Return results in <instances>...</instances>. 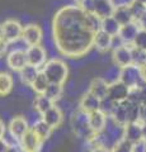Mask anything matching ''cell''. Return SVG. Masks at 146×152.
I'll return each mask as SVG.
<instances>
[{
	"label": "cell",
	"mask_w": 146,
	"mask_h": 152,
	"mask_svg": "<svg viewBox=\"0 0 146 152\" xmlns=\"http://www.w3.org/2000/svg\"><path fill=\"white\" fill-rule=\"evenodd\" d=\"M139 102L141 105H146V84L141 85L139 91Z\"/></svg>",
	"instance_id": "8d00e7d4"
},
{
	"label": "cell",
	"mask_w": 146,
	"mask_h": 152,
	"mask_svg": "<svg viewBox=\"0 0 146 152\" xmlns=\"http://www.w3.org/2000/svg\"><path fill=\"white\" fill-rule=\"evenodd\" d=\"M113 17L116 18V20L118 22L121 26H125V24H127V23L135 22L130 8H117V9H114Z\"/></svg>",
	"instance_id": "484cf974"
},
{
	"label": "cell",
	"mask_w": 146,
	"mask_h": 152,
	"mask_svg": "<svg viewBox=\"0 0 146 152\" xmlns=\"http://www.w3.org/2000/svg\"><path fill=\"white\" fill-rule=\"evenodd\" d=\"M22 152H26V151H22Z\"/></svg>",
	"instance_id": "7dc6e473"
},
{
	"label": "cell",
	"mask_w": 146,
	"mask_h": 152,
	"mask_svg": "<svg viewBox=\"0 0 146 152\" xmlns=\"http://www.w3.org/2000/svg\"><path fill=\"white\" fill-rule=\"evenodd\" d=\"M112 60L114 66H117L118 69L134 65L132 45H122L117 48L112 50Z\"/></svg>",
	"instance_id": "5b68a950"
},
{
	"label": "cell",
	"mask_w": 146,
	"mask_h": 152,
	"mask_svg": "<svg viewBox=\"0 0 146 152\" xmlns=\"http://www.w3.org/2000/svg\"><path fill=\"white\" fill-rule=\"evenodd\" d=\"M136 23L139 24L140 29H145V31H146V12L142 14V15H141V18H140Z\"/></svg>",
	"instance_id": "60d3db41"
},
{
	"label": "cell",
	"mask_w": 146,
	"mask_h": 152,
	"mask_svg": "<svg viewBox=\"0 0 146 152\" xmlns=\"http://www.w3.org/2000/svg\"><path fill=\"white\" fill-rule=\"evenodd\" d=\"M31 129L36 133V136L38 137L42 142H46L47 140L50 138V136L52 134L54 128H51L45 121H42L40 118L38 121L33 123V126L31 127Z\"/></svg>",
	"instance_id": "ffe728a7"
},
{
	"label": "cell",
	"mask_w": 146,
	"mask_h": 152,
	"mask_svg": "<svg viewBox=\"0 0 146 152\" xmlns=\"http://www.w3.org/2000/svg\"><path fill=\"white\" fill-rule=\"evenodd\" d=\"M114 9L117 8H130L136 0H109Z\"/></svg>",
	"instance_id": "d6a6232c"
},
{
	"label": "cell",
	"mask_w": 146,
	"mask_h": 152,
	"mask_svg": "<svg viewBox=\"0 0 146 152\" xmlns=\"http://www.w3.org/2000/svg\"><path fill=\"white\" fill-rule=\"evenodd\" d=\"M118 80H121L128 88H135V86L144 85L142 80H141V76H140L139 66H136V65H130V66H126V67L120 69Z\"/></svg>",
	"instance_id": "8992f818"
},
{
	"label": "cell",
	"mask_w": 146,
	"mask_h": 152,
	"mask_svg": "<svg viewBox=\"0 0 146 152\" xmlns=\"http://www.w3.org/2000/svg\"><path fill=\"white\" fill-rule=\"evenodd\" d=\"M88 119H89V127H90V129L98 134V133L103 132L107 128L109 118L102 110H95V112L88 114Z\"/></svg>",
	"instance_id": "9a60e30c"
},
{
	"label": "cell",
	"mask_w": 146,
	"mask_h": 152,
	"mask_svg": "<svg viewBox=\"0 0 146 152\" xmlns=\"http://www.w3.org/2000/svg\"><path fill=\"white\" fill-rule=\"evenodd\" d=\"M140 31V27L136 22H131V23H127L125 26H121V29L118 36L121 37V39L123 41V43L126 45H132V42L135 39L137 32Z\"/></svg>",
	"instance_id": "ac0fdd59"
},
{
	"label": "cell",
	"mask_w": 146,
	"mask_h": 152,
	"mask_svg": "<svg viewBox=\"0 0 146 152\" xmlns=\"http://www.w3.org/2000/svg\"><path fill=\"white\" fill-rule=\"evenodd\" d=\"M109 150L111 152H134V143L122 137L112 145Z\"/></svg>",
	"instance_id": "83f0119b"
},
{
	"label": "cell",
	"mask_w": 146,
	"mask_h": 152,
	"mask_svg": "<svg viewBox=\"0 0 146 152\" xmlns=\"http://www.w3.org/2000/svg\"><path fill=\"white\" fill-rule=\"evenodd\" d=\"M7 65L8 67L19 72V71L26 67L28 65L27 62V55H26V50H13L7 55Z\"/></svg>",
	"instance_id": "30bf717a"
},
{
	"label": "cell",
	"mask_w": 146,
	"mask_h": 152,
	"mask_svg": "<svg viewBox=\"0 0 146 152\" xmlns=\"http://www.w3.org/2000/svg\"><path fill=\"white\" fill-rule=\"evenodd\" d=\"M128 91H130V88L126 86L121 80H114V81L109 83L107 96L113 102L120 103L128 98Z\"/></svg>",
	"instance_id": "8fae6325"
},
{
	"label": "cell",
	"mask_w": 146,
	"mask_h": 152,
	"mask_svg": "<svg viewBox=\"0 0 146 152\" xmlns=\"http://www.w3.org/2000/svg\"><path fill=\"white\" fill-rule=\"evenodd\" d=\"M113 12H114V7L111 4L109 0H95L94 14L99 19H104L107 17L113 15Z\"/></svg>",
	"instance_id": "44dd1931"
},
{
	"label": "cell",
	"mask_w": 146,
	"mask_h": 152,
	"mask_svg": "<svg viewBox=\"0 0 146 152\" xmlns=\"http://www.w3.org/2000/svg\"><path fill=\"white\" fill-rule=\"evenodd\" d=\"M130 9H131V13H132L134 20L137 22L139 19L141 18V15H142V14L146 12V5H144L142 3H140L139 0H136L132 5L130 7Z\"/></svg>",
	"instance_id": "4dcf8cb0"
},
{
	"label": "cell",
	"mask_w": 146,
	"mask_h": 152,
	"mask_svg": "<svg viewBox=\"0 0 146 152\" xmlns=\"http://www.w3.org/2000/svg\"><path fill=\"white\" fill-rule=\"evenodd\" d=\"M42 39H43V31L38 24L34 23H29L23 27V34H22V41L29 47V46H36L41 45Z\"/></svg>",
	"instance_id": "ba28073f"
},
{
	"label": "cell",
	"mask_w": 146,
	"mask_h": 152,
	"mask_svg": "<svg viewBox=\"0 0 146 152\" xmlns=\"http://www.w3.org/2000/svg\"><path fill=\"white\" fill-rule=\"evenodd\" d=\"M48 85H50V81L47 80L46 75L42 72V71H40V74L37 75V77L34 79V81L32 83L31 88H32V90H33L36 94H45L47 88H48Z\"/></svg>",
	"instance_id": "4316f807"
},
{
	"label": "cell",
	"mask_w": 146,
	"mask_h": 152,
	"mask_svg": "<svg viewBox=\"0 0 146 152\" xmlns=\"http://www.w3.org/2000/svg\"><path fill=\"white\" fill-rule=\"evenodd\" d=\"M90 152H111V150L104 145H95L90 148Z\"/></svg>",
	"instance_id": "f35d334b"
},
{
	"label": "cell",
	"mask_w": 146,
	"mask_h": 152,
	"mask_svg": "<svg viewBox=\"0 0 146 152\" xmlns=\"http://www.w3.org/2000/svg\"><path fill=\"white\" fill-rule=\"evenodd\" d=\"M14 88V79L13 76L5 72V71H1L0 72V96H7L12 93V90Z\"/></svg>",
	"instance_id": "d4e9b609"
},
{
	"label": "cell",
	"mask_w": 146,
	"mask_h": 152,
	"mask_svg": "<svg viewBox=\"0 0 146 152\" xmlns=\"http://www.w3.org/2000/svg\"><path fill=\"white\" fill-rule=\"evenodd\" d=\"M132 58H134V65L139 66V65L142 64L144 61H146V52L135 48L132 46Z\"/></svg>",
	"instance_id": "1f68e13d"
},
{
	"label": "cell",
	"mask_w": 146,
	"mask_h": 152,
	"mask_svg": "<svg viewBox=\"0 0 146 152\" xmlns=\"http://www.w3.org/2000/svg\"><path fill=\"white\" fill-rule=\"evenodd\" d=\"M139 71H140V76L142 83L146 84V61H144L141 65H139Z\"/></svg>",
	"instance_id": "74e56055"
},
{
	"label": "cell",
	"mask_w": 146,
	"mask_h": 152,
	"mask_svg": "<svg viewBox=\"0 0 146 152\" xmlns=\"http://www.w3.org/2000/svg\"><path fill=\"white\" fill-rule=\"evenodd\" d=\"M0 33L9 43H14V42L22 39L23 26L17 19H7L0 24Z\"/></svg>",
	"instance_id": "277c9868"
},
{
	"label": "cell",
	"mask_w": 146,
	"mask_h": 152,
	"mask_svg": "<svg viewBox=\"0 0 146 152\" xmlns=\"http://www.w3.org/2000/svg\"><path fill=\"white\" fill-rule=\"evenodd\" d=\"M7 134V128H5V123L3 122V119L0 118V138H4Z\"/></svg>",
	"instance_id": "b9f144b4"
},
{
	"label": "cell",
	"mask_w": 146,
	"mask_h": 152,
	"mask_svg": "<svg viewBox=\"0 0 146 152\" xmlns=\"http://www.w3.org/2000/svg\"><path fill=\"white\" fill-rule=\"evenodd\" d=\"M134 152H146V138H141L134 143Z\"/></svg>",
	"instance_id": "d590c367"
},
{
	"label": "cell",
	"mask_w": 146,
	"mask_h": 152,
	"mask_svg": "<svg viewBox=\"0 0 146 152\" xmlns=\"http://www.w3.org/2000/svg\"><path fill=\"white\" fill-rule=\"evenodd\" d=\"M41 119L45 121L51 128L56 129V128H59L61 124H62V122H64V113L55 104L54 107H51L48 110H46L43 114H42Z\"/></svg>",
	"instance_id": "2e32d148"
},
{
	"label": "cell",
	"mask_w": 146,
	"mask_h": 152,
	"mask_svg": "<svg viewBox=\"0 0 146 152\" xmlns=\"http://www.w3.org/2000/svg\"><path fill=\"white\" fill-rule=\"evenodd\" d=\"M140 118L144 122H146V105H141V110H140Z\"/></svg>",
	"instance_id": "7bdbcfd3"
},
{
	"label": "cell",
	"mask_w": 146,
	"mask_h": 152,
	"mask_svg": "<svg viewBox=\"0 0 146 152\" xmlns=\"http://www.w3.org/2000/svg\"><path fill=\"white\" fill-rule=\"evenodd\" d=\"M62 93H64V85H57V84H50L48 88L46 90V95L48 96L52 102H57L62 96Z\"/></svg>",
	"instance_id": "f1b7e54d"
},
{
	"label": "cell",
	"mask_w": 146,
	"mask_h": 152,
	"mask_svg": "<svg viewBox=\"0 0 146 152\" xmlns=\"http://www.w3.org/2000/svg\"><path fill=\"white\" fill-rule=\"evenodd\" d=\"M42 143H43V142L36 136V133L32 131L31 128L19 140V145L22 147V150L26 152H40Z\"/></svg>",
	"instance_id": "7c38bea8"
},
{
	"label": "cell",
	"mask_w": 146,
	"mask_h": 152,
	"mask_svg": "<svg viewBox=\"0 0 146 152\" xmlns=\"http://www.w3.org/2000/svg\"><path fill=\"white\" fill-rule=\"evenodd\" d=\"M8 47H9V42L4 38L1 33H0V57L5 56V53L8 52Z\"/></svg>",
	"instance_id": "e575fe53"
},
{
	"label": "cell",
	"mask_w": 146,
	"mask_h": 152,
	"mask_svg": "<svg viewBox=\"0 0 146 152\" xmlns=\"http://www.w3.org/2000/svg\"><path fill=\"white\" fill-rule=\"evenodd\" d=\"M40 69L34 67L32 65H27L26 67H23L19 71V77H21V81L26 85V86H31L32 83L34 81V79L37 77V75L40 74Z\"/></svg>",
	"instance_id": "603a6c76"
},
{
	"label": "cell",
	"mask_w": 146,
	"mask_h": 152,
	"mask_svg": "<svg viewBox=\"0 0 146 152\" xmlns=\"http://www.w3.org/2000/svg\"><path fill=\"white\" fill-rule=\"evenodd\" d=\"M71 127L74 133L80 138H84L85 141L92 140L97 133H94L90 127H89V119H88V113L78 109V112L73 114L71 118Z\"/></svg>",
	"instance_id": "3957f363"
},
{
	"label": "cell",
	"mask_w": 146,
	"mask_h": 152,
	"mask_svg": "<svg viewBox=\"0 0 146 152\" xmlns=\"http://www.w3.org/2000/svg\"><path fill=\"white\" fill-rule=\"evenodd\" d=\"M132 46L135 48L146 52V31L145 29H140L137 32V34H136L135 39L132 42Z\"/></svg>",
	"instance_id": "f546056e"
},
{
	"label": "cell",
	"mask_w": 146,
	"mask_h": 152,
	"mask_svg": "<svg viewBox=\"0 0 146 152\" xmlns=\"http://www.w3.org/2000/svg\"><path fill=\"white\" fill-rule=\"evenodd\" d=\"M142 133H144V138H146V122L142 121Z\"/></svg>",
	"instance_id": "ee69618b"
},
{
	"label": "cell",
	"mask_w": 146,
	"mask_h": 152,
	"mask_svg": "<svg viewBox=\"0 0 146 152\" xmlns=\"http://www.w3.org/2000/svg\"><path fill=\"white\" fill-rule=\"evenodd\" d=\"M8 148H9L8 140H5V137H4V138H0V152H7Z\"/></svg>",
	"instance_id": "ab89813d"
},
{
	"label": "cell",
	"mask_w": 146,
	"mask_h": 152,
	"mask_svg": "<svg viewBox=\"0 0 146 152\" xmlns=\"http://www.w3.org/2000/svg\"><path fill=\"white\" fill-rule=\"evenodd\" d=\"M55 104L56 103L51 100L46 94H37V96L33 100V107H34L36 112L38 113L40 115H42L46 110H48L51 107H54Z\"/></svg>",
	"instance_id": "7402d4cb"
},
{
	"label": "cell",
	"mask_w": 146,
	"mask_h": 152,
	"mask_svg": "<svg viewBox=\"0 0 146 152\" xmlns=\"http://www.w3.org/2000/svg\"><path fill=\"white\" fill-rule=\"evenodd\" d=\"M29 128L31 127H29V124H28V121L24 117L17 115L10 121V123H9L8 133H9V136H10L12 138L19 141L22 137L28 132Z\"/></svg>",
	"instance_id": "9c48e42d"
},
{
	"label": "cell",
	"mask_w": 146,
	"mask_h": 152,
	"mask_svg": "<svg viewBox=\"0 0 146 152\" xmlns=\"http://www.w3.org/2000/svg\"><path fill=\"white\" fill-rule=\"evenodd\" d=\"M123 137L126 140H128L130 142L140 141L141 138H144V133H142V119H137L136 122H130L126 126H123Z\"/></svg>",
	"instance_id": "5bb4252c"
},
{
	"label": "cell",
	"mask_w": 146,
	"mask_h": 152,
	"mask_svg": "<svg viewBox=\"0 0 146 152\" xmlns=\"http://www.w3.org/2000/svg\"><path fill=\"white\" fill-rule=\"evenodd\" d=\"M101 29L107 32L108 34H111L112 37H114L120 33L121 24L116 20L114 17L111 15V17H107L104 19H101Z\"/></svg>",
	"instance_id": "cb8c5ba5"
},
{
	"label": "cell",
	"mask_w": 146,
	"mask_h": 152,
	"mask_svg": "<svg viewBox=\"0 0 146 152\" xmlns=\"http://www.w3.org/2000/svg\"><path fill=\"white\" fill-rule=\"evenodd\" d=\"M101 19L95 14L84 12L76 4L61 7L52 18V39L61 55L80 58L93 48L95 32Z\"/></svg>",
	"instance_id": "6da1fadb"
},
{
	"label": "cell",
	"mask_w": 146,
	"mask_h": 152,
	"mask_svg": "<svg viewBox=\"0 0 146 152\" xmlns=\"http://www.w3.org/2000/svg\"><path fill=\"white\" fill-rule=\"evenodd\" d=\"M112 41L113 37L99 28L94 34L93 47L101 53H106L108 51H112Z\"/></svg>",
	"instance_id": "4fadbf2b"
},
{
	"label": "cell",
	"mask_w": 146,
	"mask_h": 152,
	"mask_svg": "<svg viewBox=\"0 0 146 152\" xmlns=\"http://www.w3.org/2000/svg\"><path fill=\"white\" fill-rule=\"evenodd\" d=\"M27 55V62L28 65H32L37 69H42L47 62V51L43 46L36 45V46H29L26 50Z\"/></svg>",
	"instance_id": "52a82bcc"
},
{
	"label": "cell",
	"mask_w": 146,
	"mask_h": 152,
	"mask_svg": "<svg viewBox=\"0 0 146 152\" xmlns=\"http://www.w3.org/2000/svg\"><path fill=\"white\" fill-rule=\"evenodd\" d=\"M139 1H140V3H142L144 5H146V0H139Z\"/></svg>",
	"instance_id": "bcb514c9"
},
{
	"label": "cell",
	"mask_w": 146,
	"mask_h": 152,
	"mask_svg": "<svg viewBox=\"0 0 146 152\" xmlns=\"http://www.w3.org/2000/svg\"><path fill=\"white\" fill-rule=\"evenodd\" d=\"M41 71L46 75L50 84L64 85L69 77V66L65 61L60 58L47 60V62L41 69Z\"/></svg>",
	"instance_id": "7a4b0ae2"
},
{
	"label": "cell",
	"mask_w": 146,
	"mask_h": 152,
	"mask_svg": "<svg viewBox=\"0 0 146 152\" xmlns=\"http://www.w3.org/2000/svg\"><path fill=\"white\" fill-rule=\"evenodd\" d=\"M74 1H75V4H76V5H80V4H81L84 0H74Z\"/></svg>",
	"instance_id": "f6af8a7d"
},
{
	"label": "cell",
	"mask_w": 146,
	"mask_h": 152,
	"mask_svg": "<svg viewBox=\"0 0 146 152\" xmlns=\"http://www.w3.org/2000/svg\"><path fill=\"white\" fill-rule=\"evenodd\" d=\"M79 7H81V9L87 13L94 14V7H95V0H84Z\"/></svg>",
	"instance_id": "836d02e7"
},
{
	"label": "cell",
	"mask_w": 146,
	"mask_h": 152,
	"mask_svg": "<svg viewBox=\"0 0 146 152\" xmlns=\"http://www.w3.org/2000/svg\"><path fill=\"white\" fill-rule=\"evenodd\" d=\"M101 103H102V99L95 96V95H93L90 91H87L80 98L79 109L89 114V113H93L95 110H101Z\"/></svg>",
	"instance_id": "e0dca14e"
},
{
	"label": "cell",
	"mask_w": 146,
	"mask_h": 152,
	"mask_svg": "<svg viewBox=\"0 0 146 152\" xmlns=\"http://www.w3.org/2000/svg\"><path fill=\"white\" fill-rule=\"evenodd\" d=\"M108 86H109V83L104 77H95L92 80L88 91H90L99 99H104L108 94Z\"/></svg>",
	"instance_id": "d6986e66"
}]
</instances>
